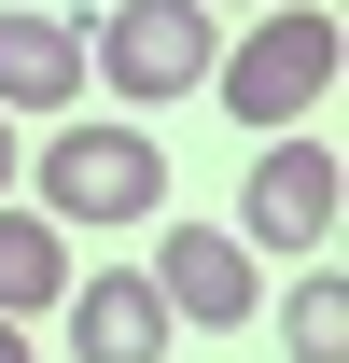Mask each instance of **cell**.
I'll return each mask as SVG.
<instances>
[{"instance_id": "10", "label": "cell", "mask_w": 349, "mask_h": 363, "mask_svg": "<svg viewBox=\"0 0 349 363\" xmlns=\"http://www.w3.org/2000/svg\"><path fill=\"white\" fill-rule=\"evenodd\" d=\"M14 168H28V154H14V112H0V196H14Z\"/></svg>"}, {"instance_id": "6", "label": "cell", "mask_w": 349, "mask_h": 363, "mask_svg": "<svg viewBox=\"0 0 349 363\" xmlns=\"http://www.w3.org/2000/svg\"><path fill=\"white\" fill-rule=\"evenodd\" d=\"M154 294H168V321H252V252L223 224H168V252H154Z\"/></svg>"}, {"instance_id": "5", "label": "cell", "mask_w": 349, "mask_h": 363, "mask_svg": "<svg viewBox=\"0 0 349 363\" xmlns=\"http://www.w3.org/2000/svg\"><path fill=\"white\" fill-rule=\"evenodd\" d=\"M70 308V363H168V294H154V266H98L56 294Z\"/></svg>"}, {"instance_id": "11", "label": "cell", "mask_w": 349, "mask_h": 363, "mask_svg": "<svg viewBox=\"0 0 349 363\" xmlns=\"http://www.w3.org/2000/svg\"><path fill=\"white\" fill-rule=\"evenodd\" d=\"M0 363H43V350H28V321H0Z\"/></svg>"}, {"instance_id": "8", "label": "cell", "mask_w": 349, "mask_h": 363, "mask_svg": "<svg viewBox=\"0 0 349 363\" xmlns=\"http://www.w3.org/2000/svg\"><path fill=\"white\" fill-rule=\"evenodd\" d=\"M56 294H70V224H43V210L0 196V321H43Z\"/></svg>"}, {"instance_id": "7", "label": "cell", "mask_w": 349, "mask_h": 363, "mask_svg": "<svg viewBox=\"0 0 349 363\" xmlns=\"http://www.w3.org/2000/svg\"><path fill=\"white\" fill-rule=\"evenodd\" d=\"M84 98V28L70 14H0V112H70Z\"/></svg>"}, {"instance_id": "4", "label": "cell", "mask_w": 349, "mask_h": 363, "mask_svg": "<svg viewBox=\"0 0 349 363\" xmlns=\"http://www.w3.org/2000/svg\"><path fill=\"white\" fill-rule=\"evenodd\" d=\"M238 252H336V154L307 126H265V154H252V196H238Z\"/></svg>"}, {"instance_id": "3", "label": "cell", "mask_w": 349, "mask_h": 363, "mask_svg": "<svg viewBox=\"0 0 349 363\" xmlns=\"http://www.w3.org/2000/svg\"><path fill=\"white\" fill-rule=\"evenodd\" d=\"M210 0H112V14H98L84 28V70L112 98H140V112H168V98H196L210 84Z\"/></svg>"}, {"instance_id": "9", "label": "cell", "mask_w": 349, "mask_h": 363, "mask_svg": "<svg viewBox=\"0 0 349 363\" xmlns=\"http://www.w3.org/2000/svg\"><path fill=\"white\" fill-rule=\"evenodd\" d=\"M279 321H294V363H349V294H336V279H294Z\"/></svg>"}, {"instance_id": "2", "label": "cell", "mask_w": 349, "mask_h": 363, "mask_svg": "<svg viewBox=\"0 0 349 363\" xmlns=\"http://www.w3.org/2000/svg\"><path fill=\"white\" fill-rule=\"evenodd\" d=\"M336 70H349V28L307 0V14H265L252 43H223V56H210V98L265 140V126H307V112L336 98Z\"/></svg>"}, {"instance_id": "1", "label": "cell", "mask_w": 349, "mask_h": 363, "mask_svg": "<svg viewBox=\"0 0 349 363\" xmlns=\"http://www.w3.org/2000/svg\"><path fill=\"white\" fill-rule=\"evenodd\" d=\"M14 182H43V224H154L168 210V154L140 126H84V112H56V140Z\"/></svg>"}]
</instances>
